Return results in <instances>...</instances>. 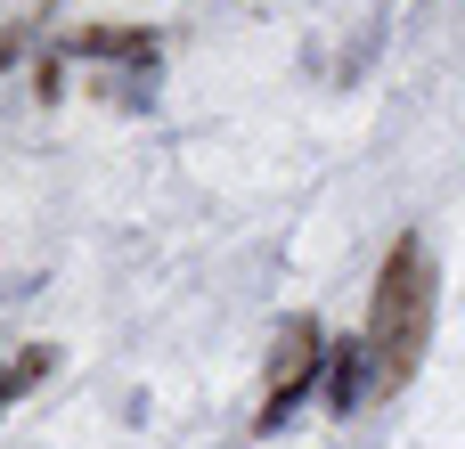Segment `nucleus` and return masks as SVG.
Returning a JSON list of instances; mask_svg holds the SVG:
<instances>
[{
	"instance_id": "obj_1",
	"label": "nucleus",
	"mask_w": 465,
	"mask_h": 449,
	"mask_svg": "<svg viewBox=\"0 0 465 449\" xmlns=\"http://www.w3.org/2000/svg\"><path fill=\"white\" fill-rule=\"evenodd\" d=\"M433 303H441V270L425 254V237H401L376 270V294H368V401H392L409 393V376L425 368L433 352Z\"/></svg>"
},
{
	"instance_id": "obj_5",
	"label": "nucleus",
	"mask_w": 465,
	"mask_h": 449,
	"mask_svg": "<svg viewBox=\"0 0 465 449\" xmlns=\"http://www.w3.org/2000/svg\"><path fill=\"white\" fill-rule=\"evenodd\" d=\"M8 401H16V360H0V417H8Z\"/></svg>"
},
{
	"instance_id": "obj_4",
	"label": "nucleus",
	"mask_w": 465,
	"mask_h": 449,
	"mask_svg": "<svg viewBox=\"0 0 465 449\" xmlns=\"http://www.w3.org/2000/svg\"><path fill=\"white\" fill-rule=\"evenodd\" d=\"M74 49H82V57H139V65H147V57H155V33H139V25H82Z\"/></svg>"
},
{
	"instance_id": "obj_2",
	"label": "nucleus",
	"mask_w": 465,
	"mask_h": 449,
	"mask_svg": "<svg viewBox=\"0 0 465 449\" xmlns=\"http://www.w3.org/2000/svg\"><path fill=\"white\" fill-rule=\"evenodd\" d=\"M319 368H327V327L319 319H286L270 335V376H262V434H278L311 393H319Z\"/></svg>"
},
{
	"instance_id": "obj_3",
	"label": "nucleus",
	"mask_w": 465,
	"mask_h": 449,
	"mask_svg": "<svg viewBox=\"0 0 465 449\" xmlns=\"http://www.w3.org/2000/svg\"><path fill=\"white\" fill-rule=\"evenodd\" d=\"M360 409H368V344L351 335L327 368V417H360Z\"/></svg>"
}]
</instances>
